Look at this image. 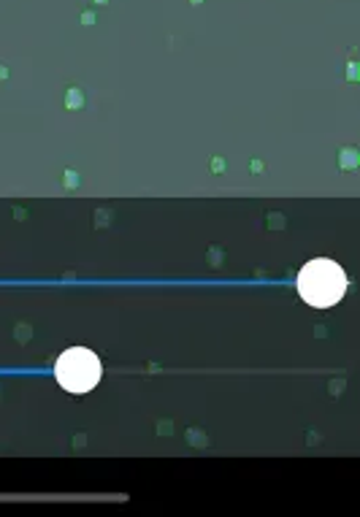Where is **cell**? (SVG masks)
<instances>
[{"mask_svg": "<svg viewBox=\"0 0 360 517\" xmlns=\"http://www.w3.org/2000/svg\"><path fill=\"white\" fill-rule=\"evenodd\" d=\"M347 287H349V279L344 273V268L339 263L328 260V257L306 263L298 273L301 298L317 309H328L333 303H339L344 298V293H347Z\"/></svg>", "mask_w": 360, "mask_h": 517, "instance_id": "1", "label": "cell"}, {"mask_svg": "<svg viewBox=\"0 0 360 517\" xmlns=\"http://www.w3.org/2000/svg\"><path fill=\"white\" fill-rule=\"evenodd\" d=\"M54 374H57L60 387L68 390V393H90V390L100 382L103 366H100V360L92 349L70 347L57 357Z\"/></svg>", "mask_w": 360, "mask_h": 517, "instance_id": "2", "label": "cell"}]
</instances>
